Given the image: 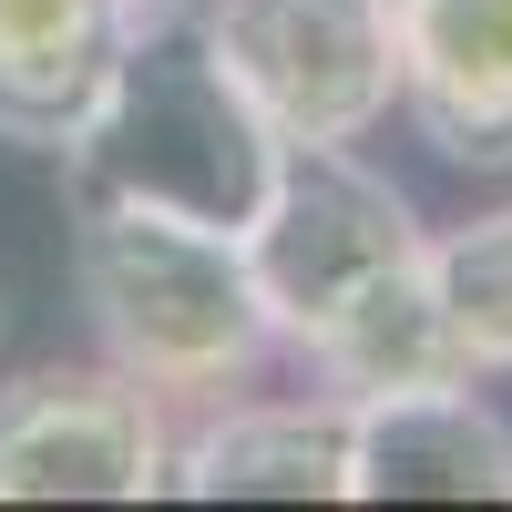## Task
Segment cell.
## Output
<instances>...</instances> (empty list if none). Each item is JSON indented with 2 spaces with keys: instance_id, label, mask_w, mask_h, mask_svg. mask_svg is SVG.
Returning a JSON list of instances; mask_svg holds the SVG:
<instances>
[{
  "instance_id": "obj_1",
  "label": "cell",
  "mask_w": 512,
  "mask_h": 512,
  "mask_svg": "<svg viewBox=\"0 0 512 512\" xmlns=\"http://www.w3.org/2000/svg\"><path fill=\"white\" fill-rule=\"evenodd\" d=\"M72 297L93 318L103 359L144 379L164 410H216L256 390V369L287 359L277 318L256 297L246 236L164 205H72Z\"/></svg>"
},
{
  "instance_id": "obj_2",
  "label": "cell",
  "mask_w": 512,
  "mask_h": 512,
  "mask_svg": "<svg viewBox=\"0 0 512 512\" xmlns=\"http://www.w3.org/2000/svg\"><path fill=\"white\" fill-rule=\"evenodd\" d=\"M277 154L287 144L226 82V62L205 52V31L185 11V21H144L123 41L103 103L62 144V195L72 205H164V216H205V226L246 236Z\"/></svg>"
},
{
  "instance_id": "obj_3",
  "label": "cell",
  "mask_w": 512,
  "mask_h": 512,
  "mask_svg": "<svg viewBox=\"0 0 512 512\" xmlns=\"http://www.w3.org/2000/svg\"><path fill=\"white\" fill-rule=\"evenodd\" d=\"M420 246H431V226H420L410 185L379 175L359 144H287L267 195H256V216H246V267H256V297H267L287 359L359 287L410 267Z\"/></svg>"
},
{
  "instance_id": "obj_4",
  "label": "cell",
  "mask_w": 512,
  "mask_h": 512,
  "mask_svg": "<svg viewBox=\"0 0 512 512\" xmlns=\"http://www.w3.org/2000/svg\"><path fill=\"white\" fill-rule=\"evenodd\" d=\"M195 31L277 144H369L400 113L390 0H205Z\"/></svg>"
},
{
  "instance_id": "obj_5",
  "label": "cell",
  "mask_w": 512,
  "mask_h": 512,
  "mask_svg": "<svg viewBox=\"0 0 512 512\" xmlns=\"http://www.w3.org/2000/svg\"><path fill=\"white\" fill-rule=\"evenodd\" d=\"M175 492V410L113 359L0 379V502H154Z\"/></svg>"
},
{
  "instance_id": "obj_6",
  "label": "cell",
  "mask_w": 512,
  "mask_h": 512,
  "mask_svg": "<svg viewBox=\"0 0 512 512\" xmlns=\"http://www.w3.org/2000/svg\"><path fill=\"white\" fill-rule=\"evenodd\" d=\"M400 11V113L461 175L512 164V0H390Z\"/></svg>"
},
{
  "instance_id": "obj_7",
  "label": "cell",
  "mask_w": 512,
  "mask_h": 512,
  "mask_svg": "<svg viewBox=\"0 0 512 512\" xmlns=\"http://www.w3.org/2000/svg\"><path fill=\"white\" fill-rule=\"evenodd\" d=\"M349 502H512V420L482 379L349 400Z\"/></svg>"
},
{
  "instance_id": "obj_8",
  "label": "cell",
  "mask_w": 512,
  "mask_h": 512,
  "mask_svg": "<svg viewBox=\"0 0 512 512\" xmlns=\"http://www.w3.org/2000/svg\"><path fill=\"white\" fill-rule=\"evenodd\" d=\"M185 502H349V400H216L175 420Z\"/></svg>"
},
{
  "instance_id": "obj_9",
  "label": "cell",
  "mask_w": 512,
  "mask_h": 512,
  "mask_svg": "<svg viewBox=\"0 0 512 512\" xmlns=\"http://www.w3.org/2000/svg\"><path fill=\"white\" fill-rule=\"evenodd\" d=\"M134 31V0H0V144L62 154Z\"/></svg>"
},
{
  "instance_id": "obj_10",
  "label": "cell",
  "mask_w": 512,
  "mask_h": 512,
  "mask_svg": "<svg viewBox=\"0 0 512 512\" xmlns=\"http://www.w3.org/2000/svg\"><path fill=\"white\" fill-rule=\"evenodd\" d=\"M297 369H308L328 400H390V390H451V379H482L472 369V338H461L451 297L431 277V246H420L410 267H390L379 287H359L349 308L297 349Z\"/></svg>"
},
{
  "instance_id": "obj_11",
  "label": "cell",
  "mask_w": 512,
  "mask_h": 512,
  "mask_svg": "<svg viewBox=\"0 0 512 512\" xmlns=\"http://www.w3.org/2000/svg\"><path fill=\"white\" fill-rule=\"evenodd\" d=\"M431 277L451 297L461 338H472V369L482 379H512V195L431 236Z\"/></svg>"
},
{
  "instance_id": "obj_12",
  "label": "cell",
  "mask_w": 512,
  "mask_h": 512,
  "mask_svg": "<svg viewBox=\"0 0 512 512\" xmlns=\"http://www.w3.org/2000/svg\"><path fill=\"white\" fill-rule=\"evenodd\" d=\"M185 11H205V0H134V21H185Z\"/></svg>"
}]
</instances>
